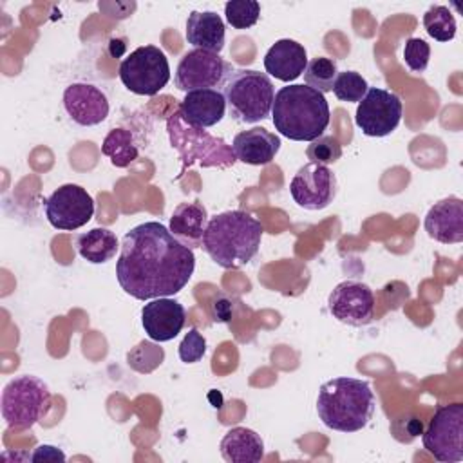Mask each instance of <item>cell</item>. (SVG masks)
I'll use <instances>...</instances> for the list:
<instances>
[{
  "instance_id": "cell-1",
  "label": "cell",
  "mask_w": 463,
  "mask_h": 463,
  "mask_svg": "<svg viewBox=\"0 0 463 463\" xmlns=\"http://www.w3.org/2000/svg\"><path fill=\"white\" fill-rule=\"evenodd\" d=\"M194 268V250L165 224L146 221L123 235L116 279L130 297L152 300L179 293L192 279Z\"/></svg>"
},
{
  "instance_id": "cell-2",
  "label": "cell",
  "mask_w": 463,
  "mask_h": 463,
  "mask_svg": "<svg viewBox=\"0 0 463 463\" xmlns=\"http://www.w3.org/2000/svg\"><path fill=\"white\" fill-rule=\"evenodd\" d=\"M264 228L244 210H228L208 219L201 248L224 269L248 264L259 251Z\"/></svg>"
},
{
  "instance_id": "cell-3",
  "label": "cell",
  "mask_w": 463,
  "mask_h": 463,
  "mask_svg": "<svg viewBox=\"0 0 463 463\" xmlns=\"http://www.w3.org/2000/svg\"><path fill=\"white\" fill-rule=\"evenodd\" d=\"M271 121L288 139L313 141L329 125V105L322 92L307 85H286L275 94Z\"/></svg>"
},
{
  "instance_id": "cell-4",
  "label": "cell",
  "mask_w": 463,
  "mask_h": 463,
  "mask_svg": "<svg viewBox=\"0 0 463 463\" xmlns=\"http://www.w3.org/2000/svg\"><path fill=\"white\" fill-rule=\"evenodd\" d=\"M374 392L365 380L338 376L318 389L317 412L327 429L338 432L362 430L374 414Z\"/></svg>"
},
{
  "instance_id": "cell-5",
  "label": "cell",
  "mask_w": 463,
  "mask_h": 463,
  "mask_svg": "<svg viewBox=\"0 0 463 463\" xmlns=\"http://www.w3.org/2000/svg\"><path fill=\"white\" fill-rule=\"evenodd\" d=\"M166 132L172 148L179 152V157L183 161L181 175L194 163H199L201 166L230 168L237 161L232 146L226 145L224 139L215 137L210 132L186 123L179 112L168 118Z\"/></svg>"
},
{
  "instance_id": "cell-6",
  "label": "cell",
  "mask_w": 463,
  "mask_h": 463,
  "mask_svg": "<svg viewBox=\"0 0 463 463\" xmlns=\"http://www.w3.org/2000/svg\"><path fill=\"white\" fill-rule=\"evenodd\" d=\"M222 94L230 116L241 123H257L269 116L275 99V87L266 72L253 69H235Z\"/></svg>"
},
{
  "instance_id": "cell-7",
  "label": "cell",
  "mask_w": 463,
  "mask_h": 463,
  "mask_svg": "<svg viewBox=\"0 0 463 463\" xmlns=\"http://www.w3.org/2000/svg\"><path fill=\"white\" fill-rule=\"evenodd\" d=\"M51 405L47 383L33 374H22L5 383L0 409L5 423L13 429H29L40 421Z\"/></svg>"
},
{
  "instance_id": "cell-8",
  "label": "cell",
  "mask_w": 463,
  "mask_h": 463,
  "mask_svg": "<svg viewBox=\"0 0 463 463\" xmlns=\"http://www.w3.org/2000/svg\"><path fill=\"white\" fill-rule=\"evenodd\" d=\"M119 80L137 96H156L170 80L166 54L156 45L134 49L119 63Z\"/></svg>"
},
{
  "instance_id": "cell-9",
  "label": "cell",
  "mask_w": 463,
  "mask_h": 463,
  "mask_svg": "<svg viewBox=\"0 0 463 463\" xmlns=\"http://www.w3.org/2000/svg\"><path fill=\"white\" fill-rule=\"evenodd\" d=\"M423 447L441 463L463 459V403L436 409L423 432Z\"/></svg>"
},
{
  "instance_id": "cell-10",
  "label": "cell",
  "mask_w": 463,
  "mask_h": 463,
  "mask_svg": "<svg viewBox=\"0 0 463 463\" xmlns=\"http://www.w3.org/2000/svg\"><path fill=\"white\" fill-rule=\"evenodd\" d=\"M233 72V67L221 58V54L192 49L181 60L174 74V83L179 90H201V89H217L222 87L228 76Z\"/></svg>"
},
{
  "instance_id": "cell-11",
  "label": "cell",
  "mask_w": 463,
  "mask_h": 463,
  "mask_svg": "<svg viewBox=\"0 0 463 463\" xmlns=\"http://www.w3.org/2000/svg\"><path fill=\"white\" fill-rule=\"evenodd\" d=\"M402 114L403 105L398 94L380 87H369L356 107L354 123L362 134L369 137H383L396 130Z\"/></svg>"
},
{
  "instance_id": "cell-12",
  "label": "cell",
  "mask_w": 463,
  "mask_h": 463,
  "mask_svg": "<svg viewBox=\"0 0 463 463\" xmlns=\"http://www.w3.org/2000/svg\"><path fill=\"white\" fill-rule=\"evenodd\" d=\"M43 210L49 224L56 230L72 232L85 226L94 215V199L80 184L58 186L45 201Z\"/></svg>"
},
{
  "instance_id": "cell-13",
  "label": "cell",
  "mask_w": 463,
  "mask_h": 463,
  "mask_svg": "<svg viewBox=\"0 0 463 463\" xmlns=\"http://www.w3.org/2000/svg\"><path fill=\"white\" fill-rule=\"evenodd\" d=\"M289 194L304 210H324L336 195V177L327 165L306 163L293 175Z\"/></svg>"
},
{
  "instance_id": "cell-14",
  "label": "cell",
  "mask_w": 463,
  "mask_h": 463,
  "mask_svg": "<svg viewBox=\"0 0 463 463\" xmlns=\"http://www.w3.org/2000/svg\"><path fill=\"white\" fill-rule=\"evenodd\" d=\"M327 307L338 322L362 327L373 320L374 293L360 280H342L329 293Z\"/></svg>"
},
{
  "instance_id": "cell-15",
  "label": "cell",
  "mask_w": 463,
  "mask_h": 463,
  "mask_svg": "<svg viewBox=\"0 0 463 463\" xmlns=\"http://www.w3.org/2000/svg\"><path fill=\"white\" fill-rule=\"evenodd\" d=\"M63 107L69 118L81 127H94L107 119L109 99L101 89L92 83H71L63 90Z\"/></svg>"
},
{
  "instance_id": "cell-16",
  "label": "cell",
  "mask_w": 463,
  "mask_h": 463,
  "mask_svg": "<svg viewBox=\"0 0 463 463\" xmlns=\"http://www.w3.org/2000/svg\"><path fill=\"white\" fill-rule=\"evenodd\" d=\"M186 311L183 304L170 297H159L146 302L141 309V326L148 338L156 342L174 340L184 327Z\"/></svg>"
},
{
  "instance_id": "cell-17",
  "label": "cell",
  "mask_w": 463,
  "mask_h": 463,
  "mask_svg": "<svg viewBox=\"0 0 463 463\" xmlns=\"http://www.w3.org/2000/svg\"><path fill=\"white\" fill-rule=\"evenodd\" d=\"M425 232L441 244H458L463 241V201L456 195L445 197L430 206L425 215Z\"/></svg>"
},
{
  "instance_id": "cell-18",
  "label": "cell",
  "mask_w": 463,
  "mask_h": 463,
  "mask_svg": "<svg viewBox=\"0 0 463 463\" xmlns=\"http://www.w3.org/2000/svg\"><path fill=\"white\" fill-rule=\"evenodd\" d=\"M177 112L186 123L199 128H208L224 118L226 99L224 94L217 89L190 90L183 98Z\"/></svg>"
},
{
  "instance_id": "cell-19",
  "label": "cell",
  "mask_w": 463,
  "mask_h": 463,
  "mask_svg": "<svg viewBox=\"0 0 463 463\" xmlns=\"http://www.w3.org/2000/svg\"><path fill=\"white\" fill-rule=\"evenodd\" d=\"M232 150L237 161L246 165L260 166L268 165L275 159L280 150V137L268 128L253 127L250 130H242L233 137Z\"/></svg>"
},
{
  "instance_id": "cell-20",
  "label": "cell",
  "mask_w": 463,
  "mask_h": 463,
  "mask_svg": "<svg viewBox=\"0 0 463 463\" xmlns=\"http://www.w3.org/2000/svg\"><path fill=\"white\" fill-rule=\"evenodd\" d=\"M306 65H307V54L304 45L289 38L277 40L264 56L266 72L286 83L304 74Z\"/></svg>"
},
{
  "instance_id": "cell-21",
  "label": "cell",
  "mask_w": 463,
  "mask_h": 463,
  "mask_svg": "<svg viewBox=\"0 0 463 463\" xmlns=\"http://www.w3.org/2000/svg\"><path fill=\"white\" fill-rule=\"evenodd\" d=\"M208 224V212L201 201L179 203L172 212L168 230L184 246L195 248L203 244V235Z\"/></svg>"
},
{
  "instance_id": "cell-22",
  "label": "cell",
  "mask_w": 463,
  "mask_h": 463,
  "mask_svg": "<svg viewBox=\"0 0 463 463\" xmlns=\"http://www.w3.org/2000/svg\"><path fill=\"white\" fill-rule=\"evenodd\" d=\"M186 42L194 49L221 52L224 47V22L215 11H192L186 18Z\"/></svg>"
},
{
  "instance_id": "cell-23",
  "label": "cell",
  "mask_w": 463,
  "mask_h": 463,
  "mask_svg": "<svg viewBox=\"0 0 463 463\" xmlns=\"http://www.w3.org/2000/svg\"><path fill=\"white\" fill-rule=\"evenodd\" d=\"M221 454L230 463H259L264 458L262 438L248 427H233L221 439Z\"/></svg>"
},
{
  "instance_id": "cell-24",
  "label": "cell",
  "mask_w": 463,
  "mask_h": 463,
  "mask_svg": "<svg viewBox=\"0 0 463 463\" xmlns=\"http://www.w3.org/2000/svg\"><path fill=\"white\" fill-rule=\"evenodd\" d=\"M119 241L109 228H92L76 237L78 253L90 264H103L116 257Z\"/></svg>"
},
{
  "instance_id": "cell-25",
  "label": "cell",
  "mask_w": 463,
  "mask_h": 463,
  "mask_svg": "<svg viewBox=\"0 0 463 463\" xmlns=\"http://www.w3.org/2000/svg\"><path fill=\"white\" fill-rule=\"evenodd\" d=\"M101 152L118 168L128 166L134 159H137L139 154L134 136L127 128H112L101 143Z\"/></svg>"
},
{
  "instance_id": "cell-26",
  "label": "cell",
  "mask_w": 463,
  "mask_h": 463,
  "mask_svg": "<svg viewBox=\"0 0 463 463\" xmlns=\"http://www.w3.org/2000/svg\"><path fill=\"white\" fill-rule=\"evenodd\" d=\"M336 74H338V69L335 60L327 56H317L311 61H307L304 71V81L307 87L326 94L333 90Z\"/></svg>"
},
{
  "instance_id": "cell-27",
  "label": "cell",
  "mask_w": 463,
  "mask_h": 463,
  "mask_svg": "<svg viewBox=\"0 0 463 463\" xmlns=\"http://www.w3.org/2000/svg\"><path fill=\"white\" fill-rule=\"evenodd\" d=\"M423 27L436 42H449L456 36V20L449 7L432 5L423 14Z\"/></svg>"
},
{
  "instance_id": "cell-28",
  "label": "cell",
  "mask_w": 463,
  "mask_h": 463,
  "mask_svg": "<svg viewBox=\"0 0 463 463\" xmlns=\"http://www.w3.org/2000/svg\"><path fill=\"white\" fill-rule=\"evenodd\" d=\"M224 16L233 29H250L260 16V4L257 0H230L224 4Z\"/></svg>"
},
{
  "instance_id": "cell-29",
  "label": "cell",
  "mask_w": 463,
  "mask_h": 463,
  "mask_svg": "<svg viewBox=\"0 0 463 463\" xmlns=\"http://www.w3.org/2000/svg\"><path fill=\"white\" fill-rule=\"evenodd\" d=\"M369 85L362 74L356 71H344L336 74L333 92L340 101L347 103H360L362 98L365 96Z\"/></svg>"
},
{
  "instance_id": "cell-30",
  "label": "cell",
  "mask_w": 463,
  "mask_h": 463,
  "mask_svg": "<svg viewBox=\"0 0 463 463\" xmlns=\"http://www.w3.org/2000/svg\"><path fill=\"white\" fill-rule=\"evenodd\" d=\"M306 156H307V159H311L309 163L329 165V163H335L342 157V146H340L336 137L320 136V137L313 139L311 145H307Z\"/></svg>"
},
{
  "instance_id": "cell-31",
  "label": "cell",
  "mask_w": 463,
  "mask_h": 463,
  "mask_svg": "<svg viewBox=\"0 0 463 463\" xmlns=\"http://www.w3.org/2000/svg\"><path fill=\"white\" fill-rule=\"evenodd\" d=\"M403 60L412 72H423L430 60V45L421 38H409L403 45Z\"/></svg>"
},
{
  "instance_id": "cell-32",
  "label": "cell",
  "mask_w": 463,
  "mask_h": 463,
  "mask_svg": "<svg viewBox=\"0 0 463 463\" xmlns=\"http://www.w3.org/2000/svg\"><path fill=\"white\" fill-rule=\"evenodd\" d=\"M177 353H179L181 362H184V364L199 362L204 356V353H206V340H204V336L195 327L188 329V333L183 336V340L179 344Z\"/></svg>"
},
{
  "instance_id": "cell-33",
  "label": "cell",
  "mask_w": 463,
  "mask_h": 463,
  "mask_svg": "<svg viewBox=\"0 0 463 463\" xmlns=\"http://www.w3.org/2000/svg\"><path fill=\"white\" fill-rule=\"evenodd\" d=\"M163 358H165V353H163L161 347H157V345L152 344V342H145V340H143V342H139V344L128 353V365L137 371L143 360H150V362L157 367V365L163 362Z\"/></svg>"
},
{
  "instance_id": "cell-34",
  "label": "cell",
  "mask_w": 463,
  "mask_h": 463,
  "mask_svg": "<svg viewBox=\"0 0 463 463\" xmlns=\"http://www.w3.org/2000/svg\"><path fill=\"white\" fill-rule=\"evenodd\" d=\"M65 454L52 445H38L31 456V461H65Z\"/></svg>"
},
{
  "instance_id": "cell-35",
  "label": "cell",
  "mask_w": 463,
  "mask_h": 463,
  "mask_svg": "<svg viewBox=\"0 0 463 463\" xmlns=\"http://www.w3.org/2000/svg\"><path fill=\"white\" fill-rule=\"evenodd\" d=\"M233 315V306L228 298L219 297L212 302V317L215 322H230Z\"/></svg>"
}]
</instances>
